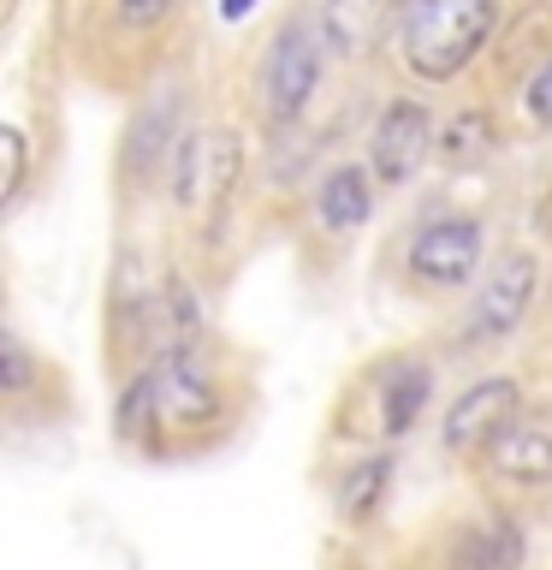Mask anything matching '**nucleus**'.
<instances>
[{"mask_svg":"<svg viewBox=\"0 0 552 570\" xmlns=\"http://www.w3.org/2000/svg\"><path fill=\"white\" fill-rule=\"evenodd\" d=\"M155 399H160V416H167V422H185V428L214 416V386H208L203 363H196L185 345H172V351L155 363Z\"/></svg>","mask_w":552,"mask_h":570,"instance_id":"obj_9","label":"nucleus"},{"mask_svg":"<svg viewBox=\"0 0 552 570\" xmlns=\"http://www.w3.org/2000/svg\"><path fill=\"white\" fill-rule=\"evenodd\" d=\"M427 392H434V374L416 368V363H404V368H398V381H386V404H381L386 434H410V428H416L422 404H427Z\"/></svg>","mask_w":552,"mask_h":570,"instance_id":"obj_12","label":"nucleus"},{"mask_svg":"<svg viewBox=\"0 0 552 570\" xmlns=\"http://www.w3.org/2000/svg\"><path fill=\"white\" fill-rule=\"evenodd\" d=\"M374 208V190H368V173L363 167H333L321 178V196H315V214L327 232H356Z\"/></svg>","mask_w":552,"mask_h":570,"instance_id":"obj_10","label":"nucleus"},{"mask_svg":"<svg viewBox=\"0 0 552 570\" xmlns=\"http://www.w3.org/2000/svg\"><path fill=\"white\" fill-rule=\"evenodd\" d=\"M315 78H321V36L309 24H292L274 36L262 60V107L274 125H292L315 96Z\"/></svg>","mask_w":552,"mask_h":570,"instance_id":"obj_2","label":"nucleus"},{"mask_svg":"<svg viewBox=\"0 0 552 570\" xmlns=\"http://www.w3.org/2000/svg\"><path fill=\"white\" fill-rule=\"evenodd\" d=\"M404 7L410 0H321V30L338 53L363 60L392 30H404Z\"/></svg>","mask_w":552,"mask_h":570,"instance_id":"obj_8","label":"nucleus"},{"mask_svg":"<svg viewBox=\"0 0 552 570\" xmlns=\"http://www.w3.org/2000/svg\"><path fill=\"white\" fill-rule=\"evenodd\" d=\"M0 149H7V203H12L18 185H24V137H18V131H0Z\"/></svg>","mask_w":552,"mask_h":570,"instance_id":"obj_15","label":"nucleus"},{"mask_svg":"<svg viewBox=\"0 0 552 570\" xmlns=\"http://www.w3.org/2000/svg\"><path fill=\"white\" fill-rule=\"evenodd\" d=\"M493 149V119L487 114H457L452 131H445V160L452 167H470V160H481Z\"/></svg>","mask_w":552,"mask_h":570,"instance_id":"obj_13","label":"nucleus"},{"mask_svg":"<svg viewBox=\"0 0 552 570\" xmlns=\"http://www.w3.org/2000/svg\"><path fill=\"white\" fill-rule=\"evenodd\" d=\"M516 410H523L516 381H505V374L475 381L452 410H445V445H452V452H487V445L499 440V428H505Z\"/></svg>","mask_w":552,"mask_h":570,"instance_id":"obj_5","label":"nucleus"},{"mask_svg":"<svg viewBox=\"0 0 552 570\" xmlns=\"http://www.w3.org/2000/svg\"><path fill=\"white\" fill-rule=\"evenodd\" d=\"M30 386V356H24V338L7 333V392H24Z\"/></svg>","mask_w":552,"mask_h":570,"instance_id":"obj_16","label":"nucleus"},{"mask_svg":"<svg viewBox=\"0 0 552 570\" xmlns=\"http://www.w3.org/2000/svg\"><path fill=\"white\" fill-rule=\"evenodd\" d=\"M529 114H534V125H552V60L534 71V83H529Z\"/></svg>","mask_w":552,"mask_h":570,"instance_id":"obj_14","label":"nucleus"},{"mask_svg":"<svg viewBox=\"0 0 552 570\" xmlns=\"http://www.w3.org/2000/svg\"><path fill=\"white\" fill-rule=\"evenodd\" d=\"M167 7H172V0H119V18H125V24H155Z\"/></svg>","mask_w":552,"mask_h":570,"instance_id":"obj_17","label":"nucleus"},{"mask_svg":"<svg viewBox=\"0 0 552 570\" xmlns=\"http://www.w3.org/2000/svg\"><path fill=\"white\" fill-rule=\"evenodd\" d=\"M534 285H541V267H534L529 249H511L487 267V279L475 285V309H470V338L475 345H499L505 333L523 327Z\"/></svg>","mask_w":552,"mask_h":570,"instance_id":"obj_3","label":"nucleus"},{"mask_svg":"<svg viewBox=\"0 0 552 570\" xmlns=\"http://www.w3.org/2000/svg\"><path fill=\"white\" fill-rule=\"evenodd\" d=\"M481 262V220H463V214H445V220H427L416 238H410V279L434 285V292H452V285H470Z\"/></svg>","mask_w":552,"mask_h":570,"instance_id":"obj_4","label":"nucleus"},{"mask_svg":"<svg viewBox=\"0 0 552 570\" xmlns=\"http://www.w3.org/2000/svg\"><path fill=\"white\" fill-rule=\"evenodd\" d=\"M499 24V0H410L404 7V66L427 83L457 78L487 48Z\"/></svg>","mask_w":552,"mask_h":570,"instance_id":"obj_1","label":"nucleus"},{"mask_svg":"<svg viewBox=\"0 0 552 570\" xmlns=\"http://www.w3.org/2000/svg\"><path fill=\"white\" fill-rule=\"evenodd\" d=\"M487 463L505 481H523V488L552 481V410H516L487 445Z\"/></svg>","mask_w":552,"mask_h":570,"instance_id":"obj_7","label":"nucleus"},{"mask_svg":"<svg viewBox=\"0 0 552 570\" xmlns=\"http://www.w3.org/2000/svg\"><path fill=\"white\" fill-rule=\"evenodd\" d=\"M249 7H256V0H220V18H244Z\"/></svg>","mask_w":552,"mask_h":570,"instance_id":"obj_18","label":"nucleus"},{"mask_svg":"<svg viewBox=\"0 0 552 570\" xmlns=\"http://www.w3.org/2000/svg\"><path fill=\"white\" fill-rule=\"evenodd\" d=\"M427 142H434L427 107L422 101H392L381 114V125H374V142H368L374 178H381V185H404V178L427 160Z\"/></svg>","mask_w":552,"mask_h":570,"instance_id":"obj_6","label":"nucleus"},{"mask_svg":"<svg viewBox=\"0 0 552 570\" xmlns=\"http://www.w3.org/2000/svg\"><path fill=\"white\" fill-rule=\"evenodd\" d=\"M386 493H392V458H363L345 481H338V511H345V523L363 529L368 517L386 505Z\"/></svg>","mask_w":552,"mask_h":570,"instance_id":"obj_11","label":"nucleus"}]
</instances>
